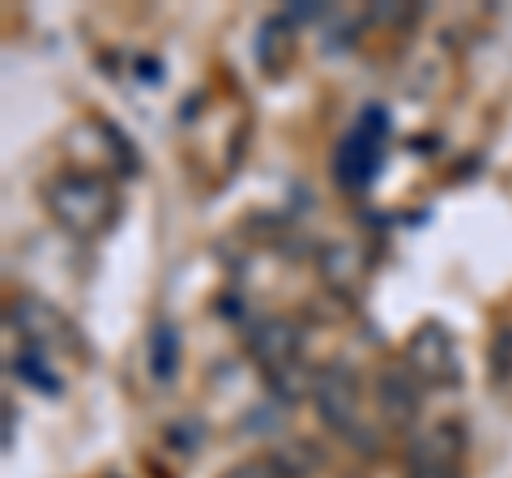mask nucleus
Here are the masks:
<instances>
[{
	"label": "nucleus",
	"instance_id": "9d476101",
	"mask_svg": "<svg viewBox=\"0 0 512 478\" xmlns=\"http://www.w3.org/2000/svg\"><path fill=\"white\" fill-rule=\"evenodd\" d=\"M252 56L269 77H278L286 65L295 60V22L286 13H274L265 18L261 30H256V43H252Z\"/></svg>",
	"mask_w": 512,
	"mask_h": 478
},
{
	"label": "nucleus",
	"instance_id": "6ab92c4d",
	"mask_svg": "<svg viewBox=\"0 0 512 478\" xmlns=\"http://www.w3.org/2000/svg\"><path fill=\"white\" fill-rule=\"evenodd\" d=\"M13 432H18V410H13V402H5V436H0V444H5V453H13Z\"/></svg>",
	"mask_w": 512,
	"mask_h": 478
},
{
	"label": "nucleus",
	"instance_id": "7ed1b4c3",
	"mask_svg": "<svg viewBox=\"0 0 512 478\" xmlns=\"http://www.w3.org/2000/svg\"><path fill=\"white\" fill-rule=\"evenodd\" d=\"M359 372L350 363H325L316 372V389H312V406H316V419L329 427L333 436L342 440H363L367 453H376V444L367 440L363 432V410H359Z\"/></svg>",
	"mask_w": 512,
	"mask_h": 478
},
{
	"label": "nucleus",
	"instance_id": "ddd939ff",
	"mask_svg": "<svg viewBox=\"0 0 512 478\" xmlns=\"http://www.w3.org/2000/svg\"><path fill=\"white\" fill-rule=\"evenodd\" d=\"M9 372H13V376H22L30 389H39V393H47V397H60V393H64L60 376L52 372V355H43V350L22 346V350H18V359L9 363Z\"/></svg>",
	"mask_w": 512,
	"mask_h": 478
},
{
	"label": "nucleus",
	"instance_id": "f03ea898",
	"mask_svg": "<svg viewBox=\"0 0 512 478\" xmlns=\"http://www.w3.org/2000/svg\"><path fill=\"white\" fill-rule=\"evenodd\" d=\"M384 150H389V116L380 107H367L333 150V184L346 193H367L384 167Z\"/></svg>",
	"mask_w": 512,
	"mask_h": 478
},
{
	"label": "nucleus",
	"instance_id": "2eb2a0df",
	"mask_svg": "<svg viewBox=\"0 0 512 478\" xmlns=\"http://www.w3.org/2000/svg\"><path fill=\"white\" fill-rule=\"evenodd\" d=\"M419 13H423V5H414V0H406V5H389V0H376V5L367 9V18H372V22H380V26L406 30V26H414V22H419Z\"/></svg>",
	"mask_w": 512,
	"mask_h": 478
},
{
	"label": "nucleus",
	"instance_id": "20e7f679",
	"mask_svg": "<svg viewBox=\"0 0 512 478\" xmlns=\"http://www.w3.org/2000/svg\"><path fill=\"white\" fill-rule=\"evenodd\" d=\"M406 372L419 380L423 389L461 385V355H457V338L448 333V325H440V321L414 325V333L406 338Z\"/></svg>",
	"mask_w": 512,
	"mask_h": 478
},
{
	"label": "nucleus",
	"instance_id": "0eeeda50",
	"mask_svg": "<svg viewBox=\"0 0 512 478\" xmlns=\"http://www.w3.org/2000/svg\"><path fill=\"white\" fill-rule=\"evenodd\" d=\"M376 410H380V423L389 427V432H414L419 427V414H423V385L406 372V363L397 368L376 372Z\"/></svg>",
	"mask_w": 512,
	"mask_h": 478
},
{
	"label": "nucleus",
	"instance_id": "39448f33",
	"mask_svg": "<svg viewBox=\"0 0 512 478\" xmlns=\"http://www.w3.org/2000/svg\"><path fill=\"white\" fill-rule=\"evenodd\" d=\"M9 325L18 329V338L30 350H43V355H52V350H73V355H82V342H77V329L69 325V316H64L56 304L39 299V295L13 299Z\"/></svg>",
	"mask_w": 512,
	"mask_h": 478
},
{
	"label": "nucleus",
	"instance_id": "a211bd4d",
	"mask_svg": "<svg viewBox=\"0 0 512 478\" xmlns=\"http://www.w3.org/2000/svg\"><path fill=\"white\" fill-rule=\"evenodd\" d=\"M329 5H320V0H299V5L286 9V18L291 22H312V18H325Z\"/></svg>",
	"mask_w": 512,
	"mask_h": 478
},
{
	"label": "nucleus",
	"instance_id": "1a4fd4ad",
	"mask_svg": "<svg viewBox=\"0 0 512 478\" xmlns=\"http://www.w3.org/2000/svg\"><path fill=\"white\" fill-rule=\"evenodd\" d=\"M316 265H320V282H325L333 295H342V299H359L367 274H372L367 252L359 244H350V239H333L329 248H320Z\"/></svg>",
	"mask_w": 512,
	"mask_h": 478
},
{
	"label": "nucleus",
	"instance_id": "f257e3e1",
	"mask_svg": "<svg viewBox=\"0 0 512 478\" xmlns=\"http://www.w3.org/2000/svg\"><path fill=\"white\" fill-rule=\"evenodd\" d=\"M47 214L77 239H99L116 227L120 218V197L116 184L99 171H64L43 188Z\"/></svg>",
	"mask_w": 512,
	"mask_h": 478
},
{
	"label": "nucleus",
	"instance_id": "6e6552de",
	"mask_svg": "<svg viewBox=\"0 0 512 478\" xmlns=\"http://www.w3.org/2000/svg\"><path fill=\"white\" fill-rule=\"evenodd\" d=\"M248 355L265 376L291 368V363L303 359V329L291 316H265V321H256V329L248 333Z\"/></svg>",
	"mask_w": 512,
	"mask_h": 478
},
{
	"label": "nucleus",
	"instance_id": "9b49d317",
	"mask_svg": "<svg viewBox=\"0 0 512 478\" xmlns=\"http://www.w3.org/2000/svg\"><path fill=\"white\" fill-rule=\"evenodd\" d=\"M184 338L175 321H154L150 329V346H146V363H150V376L154 385H175V376H180V359H184Z\"/></svg>",
	"mask_w": 512,
	"mask_h": 478
},
{
	"label": "nucleus",
	"instance_id": "423d86ee",
	"mask_svg": "<svg viewBox=\"0 0 512 478\" xmlns=\"http://www.w3.org/2000/svg\"><path fill=\"white\" fill-rule=\"evenodd\" d=\"M466 457V427L444 419L419 432L406 449V478H461Z\"/></svg>",
	"mask_w": 512,
	"mask_h": 478
},
{
	"label": "nucleus",
	"instance_id": "f3484780",
	"mask_svg": "<svg viewBox=\"0 0 512 478\" xmlns=\"http://www.w3.org/2000/svg\"><path fill=\"white\" fill-rule=\"evenodd\" d=\"M222 478H282V474H278V466H274V461H269V453H265V457L239 461V466H231Z\"/></svg>",
	"mask_w": 512,
	"mask_h": 478
},
{
	"label": "nucleus",
	"instance_id": "f8f14e48",
	"mask_svg": "<svg viewBox=\"0 0 512 478\" xmlns=\"http://www.w3.org/2000/svg\"><path fill=\"white\" fill-rule=\"evenodd\" d=\"M265 389L278 397L282 406H299V402H312V389H316V368H308V359L291 363L274 376H265Z\"/></svg>",
	"mask_w": 512,
	"mask_h": 478
},
{
	"label": "nucleus",
	"instance_id": "dca6fc26",
	"mask_svg": "<svg viewBox=\"0 0 512 478\" xmlns=\"http://www.w3.org/2000/svg\"><path fill=\"white\" fill-rule=\"evenodd\" d=\"M512 376V325H504L500 333H495V342H491V380H504Z\"/></svg>",
	"mask_w": 512,
	"mask_h": 478
},
{
	"label": "nucleus",
	"instance_id": "4468645a",
	"mask_svg": "<svg viewBox=\"0 0 512 478\" xmlns=\"http://www.w3.org/2000/svg\"><path fill=\"white\" fill-rule=\"evenodd\" d=\"M269 461L278 466L282 478H308L320 466V453L312 449L308 440H295V444H278V449L269 453Z\"/></svg>",
	"mask_w": 512,
	"mask_h": 478
}]
</instances>
